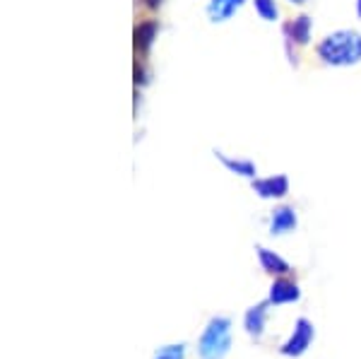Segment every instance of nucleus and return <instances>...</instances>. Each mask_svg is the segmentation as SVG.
I'll return each instance as SVG.
<instances>
[{
	"instance_id": "obj_1",
	"label": "nucleus",
	"mask_w": 361,
	"mask_h": 359,
	"mask_svg": "<svg viewBox=\"0 0 361 359\" xmlns=\"http://www.w3.org/2000/svg\"><path fill=\"white\" fill-rule=\"evenodd\" d=\"M316 54L325 66L349 68L361 63V34L354 29L333 32L316 46Z\"/></svg>"
},
{
	"instance_id": "obj_2",
	"label": "nucleus",
	"mask_w": 361,
	"mask_h": 359,
	"mask_svg": "<svg viewBox=\"0 0 361 359\" xmlns=\"http://www.w3.org/2000/svg\"><path fill=\"white\" fill-rule=\"evenodd\" d=\"M231 347V321L224 316H217L207 323V328L200 335L197 352L202 359H224Z\"/></svg>"
},
{
	"instance_id": "obj_3",
	"label": "nucleus",
	"mask_w": 361,
	"mask_h": 359,
	"mask_svg": "<svg viewBox=\"0 0 361 359\" xmlns=\"http://www.w3.org/2000/svg\"><path fill=\"white\" fill-rule=\"evenodd\" d=\"M313 338H316V328H313V323L308 321V318H299L294 326V333L289 335V340L279 347V352H282L284 357H301L304 352L311 347Z\"/></svg>"
},
{
	"instance_id": "obj_4",
	"label": "nucleus",
	"mask_w": 361,
	"mask_h": 359,
	"mask_svg": "<svg viewBox=\"0 0 361 359\" xmlns=\"http://www.w3.org/2000/svg\"><path fill=\"white\" fill-rule=\"evenodd\" d=\"M253 190L263 200H279L289 193V178L284 174H275V176L253 178Z\"/></svg>"
},
{
	"instance_id": "obj_5",
	"label": "nucleus",
	"mask_w": 361,
	"mask_h": 359,
	"mask_svg": "<svg viewBox=\"0 0 361 359\" xmlns=\"http://www.w3.org/2000/svg\"><path fill=\"white\" fill-rule=\"evenodd\" d=\"M299 299H301L299 285L284 275V277H277V280L272 282L267 302H270L272 306H282V304H294V302H299Z\"/></svg>"
},
{
	"instance_id": "obj_6",
	"label": "nucleus",
	"mask_w": 361,
	"mask_h": 359,
	"mask_svg": "<svg viewBox=\"0 0 361 359\" xmlns=\"http://www.w3.org/2000/svg\"><path fill=\"white\" fill-rule=\"evenodd\" d=\"M246 5V0H209L207 3V17L209 22L219 25V22H229L238 10Z\"/></svg>"
},
{
	"instance_id": "obj_7",
	"label": "nucleus",
	"mask_w": 361,
	"mask_h": 359,
	"mask_svg": "<svg viewBox=\"0 0 361 359\" xmlns=\"http://www.w3.org/2000/svg\"><path fill=\"white\" fill-rule=\"evenodd\" d=\"M296 229V210L294 207H277L270 217V234L275 236H282V234H289V231Z\"/></svg>"
},
{
	"instance_id": "obj_8",
	"label": "nucleus",
	"mask_w": 361,
	"mask_h": 359,
	"mask_svg": "<svg viewBox=\"0 0 361 359\" xmlns=\"http://www.w3.org/2000/svg\"><path fill=\"white\" fill-rule=\"evenodd\" d=\"M258 260H260V268H263L265 273L277 275V277H284L289 270H292L287 260H284L282 256H277L275 251H270V248H265V246H258Z\"/></svg>"
},
{
	"instance_id": "obj_9",
	"label": "nucleus",
	"mask_w": 361,
	"mask_h": 359,
	"mask_svg": "<svg viewBox=\"0 0 361 359\" xmlns=\"http://www.w3.org/2000/svg\"><path fill=\"white\" fill-rule=\"evenodd\" d=\"M267 306H270V302L250 306V309L246 311V316H243V326H246V333L250 335V338H260V335H263L265 318H267Z\"/></svg>"
},
{
	"instance_id": "obj_10",
	"label": "nucleus",
	"mask_w": 361,
	"mask_h": 359,
	"mask_svg": "<svg viewBox=\"0 0 361 359\" xmlns=\"http://www.w3.org/2000/svg\"><path fill=\"white\" fill-rule=\"evenodd\" d=\"M311 29H313V22L308 15H299L294 22H289L287 27H284V34H289V39L296 42L299 46H306L311 42Z\"/></svg>"
},
{
	"instance_id": "obj_11",
	"label": "nucleus",
	"mask_w": 361,
	"mask_h": 359,
	"mask_svg": "<svg viewBox=\"0 0 361 359\" xmlns=\"http://www.w3.org/2000/svg\"><path fill=\"white\" fill-rule=\"evenodd\" d=\"M157 32H159L157 20H145L135 27V34H133V37H135V49L140 54H147L149 46H152L157 39Z\"/></svg>"
},
{
	"instance_id": "obj_12",
	"label": "nucleus",
	"mask_w": 361,
	"mask_h": 359,
	"mask_svg": "<svg viewBox=\"0 0 361 359\" xmlns=\"http://www.w3.org/2000/svg\"><path fill=\"white\" fill-rule=\"evenodd\" d=\"M214 157L222 162V164H224L231 174H238V176L255 178V174H258V169H255V164H253L250 159H234V157H226V154H224V152H219V150H214Z\"/></svg>"
},
{
	"instance_id": "obj_13",
	"label": "nucleus",
	"mask_w": 361,
	"mask_h": 359,
	"mask_svg": "<svg viewBox=\"0 0 361 359\" xmlns=\"http://www.w3.org/2000/svg\"><path fill=\"white\" fill-rule=\"evenodd\" d=\"M253 8H255V13H258L260 20H265V22H275L279 17L275 0H253Z\"/></svg>"
},
{
	"instance_id": "obj_14",
	"label": "nucleus",
	"mask_w": 361,
	"mask_h": 359,
	"mask_svg": "<svg viewBox=\"0 0 361 359\" xmlns=\"http://www.w3.org/2000/svg\"><path fill=\"white\" fill-rule=\"evenodd\" d=\"M154 359H183V345H166L157 352Z\"/></svg>"
},
{
	"instance_id": "obj_15",
	"label": "nucleus",
	"mask_w": 361,
	"mask_h": 359,
	"mask_svg": "<svg viewBox=\"0 0 361 359\" xmlns=\"http://www.w3.org/2000/svg\"><path fill=\"white\" fill-rule=\"evenodd\" d=\"M147 83V78H145V71L140 66H135V85H145Z\"/></svg>"
},
{
	"instance_id": "obj_16",
	"label": "nucleus",
	"mask_w": 361,
	"mask_h": 359,
	"mask_svg": "<svg viewBox=\"0 0 361 359\" xmlns=\"http://www.w3.org/2000/svg\"><path fill=\"white\" fill-rule=\"evenodd\" d=\"M145 5H147L149 10H157L161 5V0H145Z\"/></svg>"
},
{
	"instance_id": "obj_17",
	"label": "nucleus",
	"mask_w": 361,
	"mask_h": 359,
	"mask_svg": "<svg viewBox=\"0 0 361 359\" xmlns=\"http://www.w3.org/2000/svg\"><path fill=\"white\" fill-rule=\"evenodd\" d=\"M289 3H292V5H304L306 0H289Z\"/></svg>"
},
{
	"instance_id": "obj_18",
	"label": "nucleus",
	"mask_w": 361,
	"mask_h": 359,
	"mask_svg": "<svg viewBox=\"0 0 361 359\" xmlns=\"http://www.w3.org/2000/svg\"><path fill=\"white\" fill-rule=\"evenodd\" d=\"M357 15L361 17V0H357Z\"/></svg>"
}]
</instances>
